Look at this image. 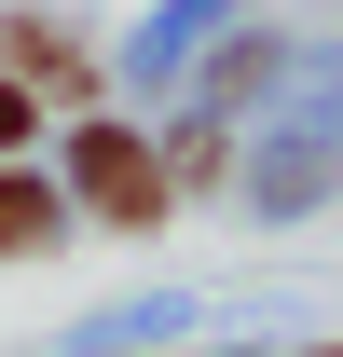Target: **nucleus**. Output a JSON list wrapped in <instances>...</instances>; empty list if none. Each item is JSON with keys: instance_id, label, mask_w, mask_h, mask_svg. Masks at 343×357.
Wrapping results in <instances>:
<instances>
[{"instance_id": "obj_1", "label": "nucleus", "mask_w": 343, "mask_h": 357, "mask_svg": "<svg viewBox=\"0 0 343 357\" xmlns=\"http://www.w3.org/2000/svg\"><path fill=\"white\" fill-rule=\"evenodd\" d=\"M69 178H83L110 220H151V206H165V165H151V137H124V124H96L83 151H69Z\"/></svg>"}, {"instance_id": "obj_2", "label": "nucleus", "mask_w": 343, "mask_h": 357, "mask_svg": "<svg viewBox=\"0 0 343 357\" xmlns=\"http://www.w3.org/2000/svg\"><path fill=\"white\" fill-rule=\"evenodd\" d=\"M316 178H330V137H289V151L261 165V206H289V192H316Z\"/></svg>"}, {"instance_id": "obj_3", "label": "nucleus", "mask_w": 343, "mask_h": 357, "mask_svg": "<svg viewBox=\"0 0 343 357\" xmlns=\"http://www.w3.org/2000/svg\"><path fill=\"white\" fill-rule=\"evenodd\" d=\"M28 234H55V192L42 178H0V248H28Z\"/></svg>"}, {"instance_id": "obj_4", "label": "nucleus", "mask_w": 343, "mask_h": 357, "mask_svg": "<svg viewBox=\"0 0 343 357\" xmlns=\"http://www.w3.org/2000/svg\"><path fill=\"white\" fill-rule=\"evenodd\" d=\"M14 137H28V96H14V83H0V151H14Z\"/></svg>"}, {"instance_id": "obj_5", "label": "nucleus", "mask_w": 343, "mask_h": 357, "mask_svg": "<svg viewBox=\"0 0 343 357\" xmlns=\"http://www.w3.org/2000/svg\"><path fill=\"white\" fill-rule=\"evenodd\" d=\"M330 357H343V344H330Z\"/></svg>"}]
</instances>
